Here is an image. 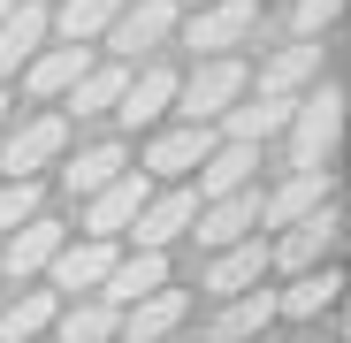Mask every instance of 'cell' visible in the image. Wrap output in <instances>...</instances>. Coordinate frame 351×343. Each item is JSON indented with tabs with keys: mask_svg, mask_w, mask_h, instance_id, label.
I'll return each instance as SVG.
<instances>
[{
	"mask_svg": "<svg viewBox=\"0 0 351 343\" xmlns=\"http://www.w3.org/2000/svg\"><path fill=\"white\" fill-rule=\"evenodd\" d=\"M153 282H168V252H160V244H138L130 259L114 252V267L99 275V298H107L114 313H123L130 298H145V290H153Z\"/></svg>",
	"mask_w": 351,
	"mask_h": 343,
	"instance_id": "obj_17",
	"label": "cell"
},
{
	"mask_svg": "<svg viewBox=\"0 0 351 343\" xmlns=\"http://www.w3.org/2000/svg\"><path fill=\"white\" fill-rule=\"evenodd\" d=\"M184 320H191V290H168V282H153L145 298H130V305H123L114 335H138V343H153V335H176Z\"/></svg>",
	"mask_w": 351,
	"mask_h": 343,
	"instance_id": "obj_8",
	"label": "cell"
},
{
	"mask_svg": "<svg viewBox=\"0 0 351 343\" xmlns=\"http://www.w3.org/2000/svg\"><path fill=\"white\" fill-rule=\"evenodd\" d=\"M114 8H123V0H62V8L46 16V31H62V38H99V31L114 23Z\"/></svg>",
	"mask_w": 351,
	"mask_h": 343,
	"instance_id": "obj_26",
	"label": "cell"
},
{
	"mask_svg": "<svg viewBox=\"0 0 351 343\" xmlns=\"http://www.w3.org/2000/svg\"><path fill=\"white\" fill-rule=\"evenodd\" d=\"M313 77H321V38H298V46H282L260 69V92H306Z\"/></svg>",
	"mask_w": 351,
	"mask_h": 343,
	"instance_id": "obj_23",
	"label": "cell"
},
{
	"mask_svg": "<svg viewBox=\"0 0 351 343\" xmlns=\"http://www.w3.org/2000/svg\"><path fill=\"white\" fill-rule=\"evenodd\" d=\"M38 214V176H8L0 183V237H8L16 221H31Z\"/></svg>",
	"mask_w": 351,
	"mask_h": 343,
	"instance_id": "obj_29",
	"label": "cell"
},
{
	"mask_svg": "<svg viewBox=\"0 0 351 343\" xmlns=\"http://www.w3.org/2000/svg\"><path fill=\"white\" fill-rule=\"evenodd\" d=\"M214 138H221L214 123H184V130H168V138H153L138 168H145L153 183H176V176H191V168L206 160V145H214Z\"/></svg>",
	"mask_w": 351,
	"mask_h": 343,
	"instance_id": "obj_11",
	"label": "cell"
},
{
	"mask_svg": "<svg viewBox=\"0 0 351 343\" xmlns=\"http://www.w3.org/2000/svg\"><path fill=\"white\" fill-rule=\"evenodd\" d=\"M191 8H199V0H191ZM252 23H260V0H206V8L191 16V31H184V46H199V53H229V46L252 38Z\"/></svg>",
	"mask_w": 351,
	"mask_h": 343,
	"instance_id": "obj_7",
	"label": "cell"
},
{
	"mask_svg": "<svg viewBox=\"0 0 351 343\" xmlns=\"http://www.w3.org/2000/svg\"><path fill=\"white\" fill-rule=\"evenodd\" d=\"M267 320H275V290H237V298L206 320V335H221V343H229V335H260Z\"/></svg>",
	"mask_w": 351,
	"mask_h": 343,
	"instance_id": "obj_24",
	"label": "cell"
},
{
	"mask_svg": "<svg viewBox=\"0 0 351 343\" xmlns=\"http://www.w3.org/2000/svg\"><path fill=\"white\" fill-rule=\"evenodd\" d=\"M0 123H8V92H0Z\"/></svg>",
	"mask_w": 351,
	"mask_h": 343,
	"instance_id": "obj_31",
	"label": "cell"
},
{
	"mask_svg": "<svg viewBox=\"0 0 351 343\" xmlns=\"http://www.w3.org/2000/svg\"><path fill=\"white\" fill-rule=\"evenodd\" d=\"M62 145H69V114H38V123L8 130V145H0V168H8V176H38L46 160H62Z\"/></svg>",
	"mask_w": 351,
	"mask_h": 343,
	"instance_id": "obj_9",
	"label": "cell"
},
{
	"mask_svg": "<svg viewBox=\"0 0 351 343\" xmlns=\"http://www.w3.org/2000/svg\"><path fill=\"white\" fill-rule=\"evenodd\" d=\"M252 229H260V191H252V183L221 191V199H199V214H191V237H199L206 252H221V244L252 237Z\"/></svg>",
	"mask_w": 351,
	"mask_h": 343,
	"instance_id": "obj_5",
	"label": "cell"
},
{
	"mask_svg": "<svg viewBox=\"0 0 351 343\" xmlns=\"http://www.w3.org/2000/svg\"><path fill=\"white\" fill-rule=\"evenodd\" d=\"M99 38L114 46V62H138V53H153V46L176 38V0H123Z\"/></svg>",
	"mask_w": 351,
	"mask_h": 343,
	"instance_id": "obj_3",
	"label": "cell"
},
{
	"mask_svg": "<svg viewBox=\"0 0 351 343\" xmlns=\"http://www.w3.org/2000/svg\"><path fill=\"white\" fill-rule=\"evenodd\" d=\"M114 320H123V313H114L107 298H92V305H69V313H53V328H62L69 343H107V335H114Z\"/></svg>",
	"mask_w": 351,
	"mask_h": 343,
	"instance_id": "obj_27",
	"label": "cell"
},
{
	"mask_svg": "<svg viewBox=\"0 0 351 343\" xmlns=\"http://www.w3.org/2000/svg\"><path fill=\"white\" fill-rule=\"evenodd\" d=\"M123 168H130V153H123V145H84V153H77V160L62 168V183H69V191L84 199V191H99L107 176H123Z\"/></svg>",
	"mask_w": 351,
	"mask_h": 343,
	"instance_id": "obj_25",
	"label": "cell"
},
{
	"mask_svg": "<svg viewBox=\"0 0 351 343\" xmlns=\"http://www.w3.org/2000/svg\"><path fill=\"white\" fill-rule=\"evenodd\" d=\"M84 62H92V38H62V46H46V53H31V62H23V92H31V99H62V92L77 84Z\"/></svg>",
	"mask_w": 351,
	"mask_h": 343,
	"instance_id": "obj_16",
	"label": "cell"
},
{
	"mask_svg": "<svg viewBox=\"0 0 351 343\" xmlns=\"http://www.w3.org/2000/svg\"><path fill=\"white\" fill-rule=\"evenodd\" d=\"M336 290H343V275H336L328 259H313V267H298V282H290V290H275V313L313 320V313H328V305H336Z\"/></svg>",
	"mask_w": 351,
	"mask_h": 343,
	"instance_id": "obj_21",
	"label": "cell"
},
{
	"mask_svg": "<svg viewBox=\"0 0 351 343\" xmlns=\"http://www.w3.org/2000/svg\"><path fill=\"white\" fill-rule=\"evenodd\" d=\"M321 199H336V183H328V168H290V176H282L275 191H260V221H267V229H282V221H298V214H313Z\"/></svg>",
	"mask_w": 351,
	"mask_h": 343,
	"instance_id": "obj_14",
	"label": "cell"
},
{
	"mask_svg": "<svg viewBox=\"0 0 351 343\" xmlns=\"http://www.w3.org/2000/svg\"><path fill=\"white\" fill-rule=\"evenodd\" d=\"M38 46H46V0H16L0 16V77H16Z\"/></svg>",
	"mask_w": 351,
	"mask_h": 343,
	"instance_id": "obj_20",
	"label": "cell"
},
{
	"mask_svg": "<svg viewBox=\"0 0 351 343\" xmlns=\"http://www.w3.org/2000/svg\"><path fill=\"white\" fill-rule=\"evenodd\" d=\"M114 267V237H84V244H62L46 259L53 290H99V275Z\"/></svg>",
	"mask_w": 351,
	"mask_h": 343,
	"instance_id": "obj_19",
	"label": "cell"
},
{
	"mask_svg": "<svg viewBox=\"0 0 351 343\" xmlns=\"http://www.w3.org/2000/svg\"><path fill=\"white\" fill-rule=\"evenodd\" d=\"M290 8H298V38H321V31L343 16V0H290Z\"/></svg>",
	"mask_w": 351,
	"mask_h": 343,
	"instance_id": "obj_30",
	"label": "cell"
},
{
	"mask_svg": "<svg viewBox=\"0 0 351 343\" xmlns=\"http://www.w3.org/2000/svg\"><path fill=\"white\" fill-rule=\"evenodd\" d=\"M8 8H16V0H0V16H8Z\"/></svg>",
	"mask_w": 351,
	"mask_h": 343,
	"instance_id": "obj_32",
	"label": "cell"
},
{
	"mask_svg": "<svg viewBox=\"0 0 351 343\" xmlns=\"http://www.w3.org/2000/svg\"><path fill=\"white\" fill-rule=\"evenodd\" d=\"M290 107H298V92H260V99L237 92V99L214 114V130H221V138H252V145H260V138H275V130L290 123Z\"/></svg>",
	"mask_w": 351,
	"mask_h": 343,
	"instance_id": "obj_12",
	"label": "cell"
},
{
	"mask_svg": "<svg viewBox=\"0 0 351 343\" xmlns=\"http://www.w3.org/2000/svg\"><path fill=\"white\" fill-rule=\"evenodd\" d=\"M168 107H176V69L145 62L138 77H123V99H114V114H123V130H145V123H160Z\"/></svg>",
	"mask_w": 351,
	"mask_h": 343,
	"instance_id": "obj_15",
	"label": "cell"
},
{
	"mask_svg": "<svg viewBox=\"0 0 351 343\" xmlns=\"http://www.w3.org/2000/svg\"><path fill=\"white\" fill-rule=\"evenodd\" d=\"M145 191H153L145 168H123V176H107L99 191H84V229H92V237H123L130 214L145 206Z\"/></svg>",
	"mask_w": 351,
	"mask_h": 343,
	"instance_id": "obj_6",
	"label": "cell"
},
{
	"mask_svg": "<svg viewBox=\"0 0 351 343\" xmlns=\"http://www.w3.org/2000/svg\"><path fill=\"white\" fill-rule=\"evenodd\" d=\"M260 275H267V244H260V237H237V244H221V252H214V267H206V282H199V290L237 298V290H252Z\"/></svg>",
	"mask_w": 351,
	"mask_h": 343,
	"instance_id": "obj_18",
	"label": "cell"
},
{
	"mask_svg": "<svg viewBox=\"0 0 351 343\" xmlns=\"http://www.w3.org/2000/svg\"><path fill=\"white\" fill-rule=\"evenodd\" d=\"M282 130H290V168H328V153H336V138H343V92L313 77V92L290 107Z\"/></svg>",
	"mask_w": 351,
	"mask_h": 343,
	"instance_id": "obj_1",
	"label": "cell"
},
{
	"mask_svg": "<svg viewBox=\"0 0 351 343\" xmlns=\"http://www.w3.org/2000/svg\"><path fill=\"white\" fill-rule=\"evenodd\" d=\"M123 77H130V62H84L77 69V84H69V107L77 114H114V99H123Z\"/></svg>",
	"mask_w": 351,
	"mask_h": 343,
	"instance_id": "obj_22",
	"label": "cell"
},
{
	"mask_svg": "<svg viewBox=\"0 0 351 343\" xmlns=\"http://www.w3.org/2000/svg\"><path fill=\"white\" fill-rule=\"evenodd\" d=\"M237 92H245V62H237V53H206L191 77H176V107H184L191 123H214Z\"/></svg>",
	"mask_w": 351,
	"mask_h": 343,
	"instance_id": "obj_2",
	"label": "cell"
},
{
	"mask_svg": "<svg viewBox=\"0 0 351 343\" xmlns=\"http://www.w3.org/2000/svg\"><path fill=\"white\" fill-rule=\"evenodd\" d=\"M336 237H343V214H336V199H321L313 214H298V221H282V244H267V267H313V259H328L336 252Z\"/></svg>",
	"mask_w": 351,
	"mask_h": 343,
	"instance_id": "obj_4",
	"label": "cell"
},
{
	"mask_svg": "<svg viewBox=\"0 0 351 343\" xmlns=\"http://www.w3.org/2000/svg\"><path fill=\"white\" fill-rule=\"evenodd\" d=\"M53 252H62V221L31 214V221L8 229V244H0V275H8V282H31V275H46Z\"/></svg>",
	"mask_w": 351,
	"mask_h": 343,
	"instance_id": "obj_10",
	"label": "cell"
},
{
	"mask_svg": "<svg viewBox=\"0 0 351 343\" xmlns=\"http://www.w3.org/2000/svg\"><path fill=\"white\" fill-rule=\"evenodd\" d=\"M191 214H199V191L176 183V191H145V206L130 214V229H138V244H160V252H168V244L191 229Z\"/></svg>",
	"mask_w": 351,
	"mask_h": 343,
	"instance_id": "obj_13",
	"label": "cell"
},
{
	"mask_svg": "<svg viewBox=\"0 0 351 343\" xmlns=\"http://www.w3.org/2000/svg\"><path fill=\"white\" fill-rule=\"evenodd\" d=\"M53 298H62V290H23L8 313H0V335H38V328H53Z\"/></svg>",
	"mask_w": 351,
	"mask_h": 343,
	"instance_id": "obj_28",
	"label": "cell"
}]
</instances>
